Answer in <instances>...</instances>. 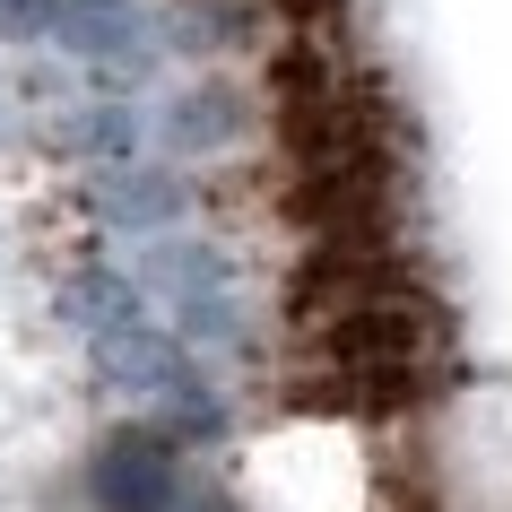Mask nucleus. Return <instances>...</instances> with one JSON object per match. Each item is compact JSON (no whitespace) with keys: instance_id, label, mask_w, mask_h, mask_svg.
I'll use <instances>...</instances> for the list:
<instances>
[{"instance_id":"f257e3e1","label":"nucleus","mask_w":512,"mask_h":512,"mask_svg":"<svg viewBox=\"0 0 512 512\" xmlns=\"http://www.w3.org/2000/svg\"><path fill=\"white\" fill-rule=\"evenodd\" d=\"M235 486L252 512H374L365 434L339 417H287V426L252 434L235 460Z\"/></svg>"}]
</instances>
